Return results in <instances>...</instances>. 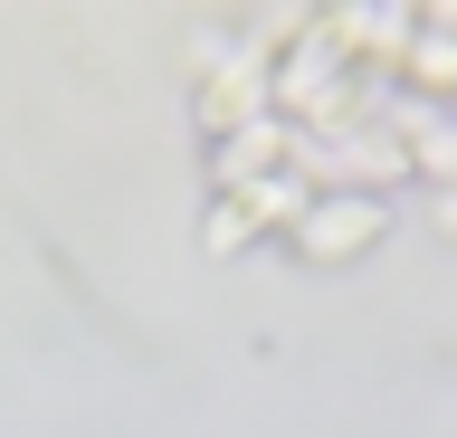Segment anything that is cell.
Instances as JSON below:
<instances>
[{
  "label": "cell",
  "mask_w": 457,
  "mask_h": 438,
  "mask_svg": "<svg viewBox=\"0 0 457 438\" xmlns=\"http://www.w3.org/2000/svg\"><path fill=\"white\" fill-rule=\"evenodd\" d=\"M420 153H428V162H448V172H457V134H438V124H420Z\"/></svg>",
  "instance_id": "7a4b0ae2"
},
{
  "label": "cell",
  "mask_w": 457,
  "mask_h": 438,
  "mask_svg": "<svg viewBox=\"0 0 457 438\" xmlns=\"http://www.w3.org/2000/svg\"><path fill=\"white\" fill-rule=\"evenodd\" d=\"M362 229H371V210H324V219H314L305 238H314V248H353Z\"/></svg>",
  "instance_id": "6da1fadb"
}]
</instances>
